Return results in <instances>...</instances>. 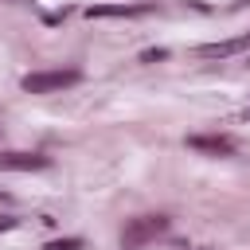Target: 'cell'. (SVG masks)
Masks as SVG:
<instances>
[{"mask_svg":"<svg viewBox=\"0 0 250 250\" xmlns=\"http://www.w3.org/2000/svg\"><path fill=\"white\" fill-rule=\"evenodd\" d=\"M168 230V219L164 215H141V219H133L125 230H121V250H141V246H148L152 238H160Z\"/></svg>","mask_w":250,"mask_h":250,"instance_id":"obj_2","label":"cell"},{"mask_svg":"<svg viewBox=\"0 0 250 250\" xmlns=\"http://www.w3.org/2000/svg\"><path fill=\"white\" fill-rule=\"evenodd\" d=\"M242 121H250V105H246V109H242Z\"/></svg>","mask_w":250,"mask_h":250,"instance_id":"obj_9","label":"cell"},{"mask_svg":"<svg viewBox=\"0 0 250 250\" xmlns=\"http://www.w3.org/2000/svg\"><path fill=\"white\" fill-rule=\"evenodd\" d=\"M43 250H82V238H55V242H47Z\"/></svg>","mask_w":250,"mask_h":250,"instance_id":"obj_7","label":"cell"},{"mask_svg":"<svg viewBox=\"0 0 250 250\" xmlns=\"http://www.w3.org/2000/svg\"><path fill=\"white\" fill-rule=\"evenodd\" d=\"M4 199H8V195H4V191H0V203H4Z\"/></svg>","mask_w":250,"mask_h":250,"instance_id":"obj_11","label":"cell"},{"mask_svg":"<svg viewBox=\"0 0 250 250\" xmlns=\"http://www.w3.org/2000/svg\"><path fill=\"white\" fill-rule=\"evenodd\" d=\"M47 164L43 152H0V172H43Z\"/></svg>","mask_w":250,"mask_h":250,"instance_id":"obj_6","label":"cell"},{"mask_svg":"<svg viewBox=\"0 0 250 250\" xmlns=\"http://www.w3.org/2000/svg\"><path fill=\"white\" fill-rule=\"evenodd\" d=\"M16 227H20L16 215H0V230H16Z\"/></svg>","mask_w":250,"mask_h":250,"instance_id":"obj_8","label":"cell"},{"mask_svg":"<svg viewBox=\"0 0 250 250\" xmlns=\"http://www.w3.org/2000/svg\"><path fill=\"white\" fill-rule=\"evenodd\" d=\"M242 51H250V31L230 35V39H219V43H203V47H195L199 59H230V55H242Z\"/></svg>","mask_w":250,"mask_h":250,"instance_id":"obj_4","label":"cell"},{"mask_svg":"<svg viewBox=\"0 0 250 250\" xmlns=\"http://www.w3.org/2000/svg\"><path fill=\"white\" fill-rule=\"evenodd\" d=\"M78 82H82V74H78L74 66H59V70H31V74H23V78H20V86H23L27 94H59V90L78 86Z\"/></svg>","mask_w":250,"mask_h":250,"instance_id":"obj_1","label":"cell"},{"mask_svg":"<svg viewBox=\"0 0 250 250\" xmlns=\"http://www.w3.org/2000/svg\"><path fill=\"white\" fill-rule=\"evenodd\" d=\"M156 4H94L86 8L90 20H137V16H152Z\"/></svg>","mask_w":250,"mask_h":250,"instance_id":"obj_3","label":"cell"},{"mask_svg":"<svg viewBox=\"0 0 250 250\" xmlns=\"http://www.w3.org/2000/svg\"><path fill=\"white\" fill-rule=\"evenodd\" d=\"M188 148H191V152H203V156H234V141H230V137H219V133L188 137Z\"/></svg>","mask_w":250,"mask_h":250,"instance_id":"obj_5","label":"cell"},{"mask_svg":"<svg viewBox=\"0 0 250 250\" xmlns=\"http://www.w3.org/2000/svg\"><path fill=\"white\" fill-rule=\"evenodd\" d=\"M234 4H250V0H234Z\"/></svg>","mask_w":250,"mask_h":250,"instance_id":"obj_10","label":"cell"}]
</instances>
